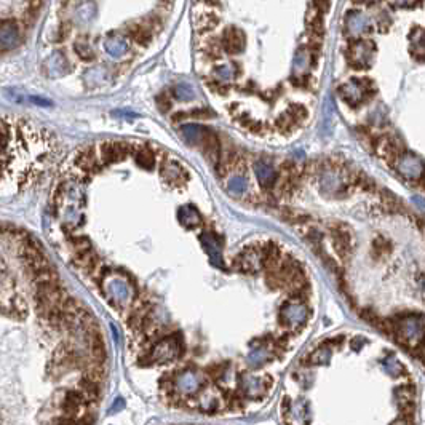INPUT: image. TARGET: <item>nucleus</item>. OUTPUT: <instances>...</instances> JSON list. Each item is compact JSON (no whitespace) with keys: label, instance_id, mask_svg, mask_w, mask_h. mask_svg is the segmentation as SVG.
<instances>
[{"label":"nucleus","instance_id":"6ab92c4d","mask_svg":"<svg viewBox=\"0 0 425 425\" xmlns=\"http://www.w3.org/2000/svg\"><path fill=\"white\" fill-rule=\"evenodd\" d=\"M42 2L43 0H26V5H28V8H29V11H37L39 10V7L42 5Z\"/></svg>","mask_w":425,"mask_h":425},{"label":"nucleus","instance_id":"4468645a","mask_svg":"<svg viewBox=\"0 0 425 425\" xmlns=\"http://www.w3.org/2000/svg\"><path fill=\"white\" fill-rule=\"evenodd\" d=\"M74 48H76V53L79 55L80 59H83V61H91V59H94V52H93V48L90 46L88 42L80 40V42H77V43L74 45Z\"/></svg>","mask_w":425,"mask_h":425},{"label":"nucleus","instance_id":"2eb2a0df","mask_svg":"<svg viewBox=\"0 0 425 425\" xmlns=\"http://www.w3.org/2000/svg\"><path fill=\"white\" fill-rule=\"evenodd\" d=\"M173 93H174V98L179 99V101H189L195 96L193 94V88L189 87V85H186V83H181V85H178V87H174Z\"/></svg>","mask_w":425,"mask_h":425},{"label":"nucleus","instance_id":"f257e3e1","mask_svg":"<svg viewBox=\"0 0 425 425\" xmlns=\"http://www.w3.org/2000/svg\"><path fill=\"white\" fill-rule=\"evenodd\" d=\"M395 326V334L396 339L402 344L408 347H417L423 342L425 337V318L423 315L419 313H411L399 317Z\"/></svg>","mask_w":425,"mask_h":425},{"label":"nucleus","instance_id":"6e6552de","mask_svg":"<svg viewBox=\"0 0 425 425\" xmlns=\"http://www.w3.org/2000/svg\"><path fill=\"white\" fill-rule=\"evenodd\" d=\"M369 56L371 45L368 42H357L348 50V59L355 67H366L369 64Z\"/></svg>","mask_w":425,"mask_h":425},{"label":"nucleus","instance_id":"dca6fc26","mask_svg":"<svg viewBox=\"0 0 425 425\" xmlns=\"http://www.w3.org/2000/svg\"><path fill=\"white\" fill-rule=\"evenodd\" d=\"M217 24V16L214 15V13H203L200 18H198V21H197V26H198V29L202 31H210V29H213L214 26Z\"/></svg>","mask_w":425,"mask_h":425},{"label":"nucleus","instance_id":"9d476101","mask_svg":"<svg viewBox=\"0 0 425 425\" xmlns=\"http://www.w3.org/2000/svg\"><path fill=\"white\" fill-rule=\"evenodd\" d=\"M222 48L227 53H240L245 48V35L237 28L226 29L222 37Z\"/></svg>","mask_w":425,"mask_h":425},{"label":"nucleus","instance_id":"39448f33","mask_svg":"<svg viewBox=\"0 0 425 425\" xmlns=\"http://www.w3.org/2000/svg\"><path fill=\"white\" fill-rule=\"evenodd\" d=\"M133 152V145L127 142H104L101 144V159L104 163H114L127 159Z\"/></svg>","mask_w":425,"mask_h":425},{"label":"nucleus","instance_id":"20e7f679","mask_svg":"<svg viewBox=\"0 0 425 425\" xmlns=\"http://www.w3.org/2000/svg\"><path fill=\"white\" fill-rule=\"evenodd\" d=\"M21 43V32L15 21L4 19L2 26H0V46L2 52L13 50Z\"/></svg>","mask_w":425,"mask_h":425},{"label":"nucleus","instance_id":"a211bd4d","mask_svg":"<svg viewBox=\"0 0 425 425\" xmlns=\"http://www.w3.org/2000/svg\"><path fill=\"white\" fill-rule=\"evenodd\" d=\"M384 366H385L387 372H390V374H393V376H399V374H402V372L405 371L402 364H399L396 360H393L392 357H390V360H385Z\"/></svg>","mask_w":425,"mask_h":425},{"label":"nucleus","instance_id":"ddd939ff","mask_svg":"<svg viewBox=\"0 0 425 425\" xmlns=\"http://www.w3.org/2000/svg\"><path fill=\"white\" fill-rule=\"evenodd\" d=\"M136 162L142 168H152L154 166V154L149 147H139L136 152Z\"/></svg>","mask_w":425,"mask_h":425},{"label":"nucleus","instance_id":"f3484780","mask_svg":"<svg viewBox=\"0 0 425 425\" xmlns=\"http://www.w3.org/2000/svg\"><path fill=\"white\" fill-rule=\"evenodd\" d=\"M309 59H310V53L307 50H297L296 56H294V67L299 69V67H306L309 64Z\"/></svg>","mask_w":425,"mask_h":425},{"label":"nucleus","instance_id":"1a4fd4ad","mask_svg":"<svg viewBox=\"0 0 425 425\" xmlns=\"http://www.w3.org/2000/svg\"><path fill=\"white\" fill-rule=\"evenodd\" d=\"M104 50L112 58H121L128 53L130 42L125 35H120V34L109 35V37L104 40Z\"/></svg>","mask_w":425,"mask_h":425},{"label":"nucleus","instance_id":"7ed1b4c3","mask_svg":"<svg viewBox=\"0 0 425 425\" xmlns=\"http://www.w3.org/2000/svg\"><path fill=\"white\" fill-rule=\"evenodd\" d=\"M98 13L94 0H77L72 8V22L77 26H88Z\"/></svg>","mask_w":425,"mask_h":425},{"label":"nucleus","instance_id":"423d86ee","mask_svg":"<svg viewBox=\"0 0 425 425\" xmlns=\"http://www.w3.org/2000/svg\"><path fill=\"white\" fill-rule=\"evenodd\" d=\"M368 91H369V82L368 80H352L350 83L341 87L342 98L350 104L360 103L364 96L368 94Z\"/></svg>","mask_w":425,"mask_h":425},{"label":"nucleus","instance_id":"f8f14e48","mask_svg":"<svg viewBox=\"0 0 425 425\" xmlns=\"http://www.w3.org/2000/svg\"><path fill=\"white\" fill-rule=\"evenodd\" d=\"M237 72H238L237 66L234 63H229V64H222L219 67H216L214 76L221 80H232L237 76Z\"/></svg>","mask_w":425,"mask_h":425},{"label":"nucleus","instance_id":"f03ea898","mask_svg":"<svg viewBox=\"0 0 425 425\" xmlns=\"http://www.w3.org/2000/svg\"><path fill=\"white\" fill-rule=\"evenodd\" d=\"M395 169L408 181H417L423 174V163L416 155L403 152L395 157Z\"/></svg>","mask_w":425,"mask_h":425},{"label":"nucleus","instance_id":"0eeeda50","mask_svg":"<svg viewBox=\"0 0 425 425\" xmlns=\"http://www.w3.org/2000/svg\"><path fill=\"white\" fill-rule=\"evenodd\" d=\"M45 72L50 77H59L69 72V61L64 53L55 52L50 58L45 61Z\"/></svg>","mask_w":425,"mask_h":425},{"label":"nucleus","instance_id":"9b49d317","mask_svg":"<svg viewBox=\"0 0 425 425\" xmlns=\"http://www.w3.org/2000/svg\"><path fill=\"white\" fill-rule=\"evenodd\" d=\"M364 28H366V18H364L361 13H350L347 16V31L350 34H360L361 31H364Z\"/></svg>","mask_w":425,"mask_h":425}]
</instances>
